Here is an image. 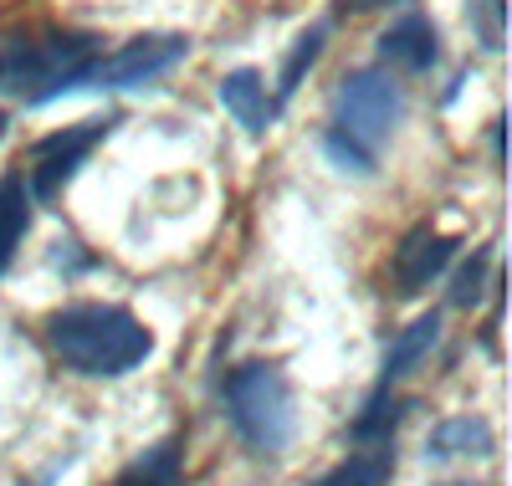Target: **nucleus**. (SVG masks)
I'll list each match as a JSON object with an SVG mask.
<instances>
[{
  "label": "nucleus",
  "mask_w": 512,
  "mask_h": 486,
  "mask_svg": "<svg viewBox=\"0 0 512 486\" xmlns=\"http://www.w3.org/2000/svg\"><path fill=\"white\" fill-rule=\"evenodd\" d=\"M47 343L72 374H88V379H118L154 353V333L128 307L113 302H72L62 313H52Z\"/></svg>",
  "instance_id": "obj_1"
},
{
  "label": "nucleus",
  "mask_w": 512,
  "mask_h": 486,
  "mask_svg": "<svg viewBox=\"0 0 512 486\" xmlns=\"http://www.w3.org/2000/svg\"><path fill=\"white\" fill-rule=\"evenodd\" d=\"M405 113V98H400V82L390 72H354L338 82L333 93V123L323 134V149L338 169H354V174H374V159L379 149L390 144L395 123Z\"/></svg>",
  "instance_id": "obj_2"
},
{
  "label": "nucleus",
  "mask_w": 512,
  "mask_h": 486,
  "mask_svg": "<svg viewBox=\"0 0 512 486\" xmlns=\"http://www.w3.org/2000/svg\"><path fill=\"white\" fill-rule=\"evenodd\" d=\"M226 415L236 435L251 451L282 456L297 435V410H292V384L272 364H241L226 379Z\"/></svg>",
  "instance_id": "obj_3"
},
{
  "label": "nucleus",
  "mask_w": 512,
  "mask_h": 486,
  "mask_svg": "<svg viewBox=\"0 0 512 486\" xmlns=\"http://www.w3.org/2000/svg\"><path fill=\"white\" fill-rule=\"evenodd\" d=\"M98 57L93 36H47V41H0V87L21 103H52L77 93V77Z\"/></svg>",
  "instance_id": "obj_4"
},
{
  "label": "nucleus",
  "mask_w": 512,
  "mask_h": 486,
  "mask_svg": "<svg viewBox=\"0 0 512 486\" xmlns=\"http://www.w3.org/2000/svg\"><path fill=\"white\" fill-rule=\"evenodd\" d=\"M190 52L185 36H134L123 41L113 57H93L82 67L77 87H98V93H118V87H144L154 77H164L169 67H180Z\"/></svg>",
  "instance_id": "obj_5"
},
{
  "label": "nucleus",
  "mask_w": 512,
  "mask_h": 486,
  "mask_svg": "<svg viewBox=\"0 0 512 486\" xmlns=\"http://www.w3.org/2000/svg\"><path fill=\"white\" fill-rule=\"evenodd\" d=\"M113 118H88V123H72V128H57V134H47L36 149H31V200L41 205H57L62 190L72 185V174L82 169V159H88L103 139H108Z\"/></svg>",
  "instance_id": "obj_6"
},
{
  "label": "nucleus",
  "mask_w": 512,
  "mask_h": 486,
  "mask_svg": "<svg viewBox=\"0 0 512 486\" xmlns=\"http://www.w3.org/2000/svg\"><path fill=\"white\" fill-rule=\"evenodd\" d=\"M451 256H456V241H451V236H441V231H431V226H415V231L400 241L395 261H390L395 297H420L425 287H431V282L451 267Z\"/></svg>",
  "instance_id": "obj_7"
},
{
  "label": "nucleus",
  "mask_w": 512,
  "mask_h": 486,
  "mask_svg": "<svg viewBox=\"0 0 512 486\" xmlns=\"http://www.w3.org/2000/svg\"><path fill=\"white\" fill-rule=\"evenodd\" d=\"M379 57L390 62V67H400V72H431L436 57H441V31H436V21L420 16V11L390 21V26L379 31Z\"/></svg>",
  "instance_id": "obj_8"
},
{
  "label": "nucleus",
  "mask_w": 512,
  "mask_h": 486,
  "mask_svg": "<svg viewBox=\"0 0 512 486\" xmlns=\"http://www.w3.org/2000/svg\"><path fill=\"white\" fill-rule=\"evenodd\" d=\"M221 103H226V113L246 128V134H267V128L277 123V113H282L267 98V82H262L256 67H236V72L221 77Z\"/></svg>",
  "instance_id": "obj_9"
},
{
  "label": "nucleus",
  "mask_w": 512,
  "mask_h": 486,
  "mask_svg": "<svg viewBox=\"0 0 512 486\" xmlns=\"http://www.w3.org/2000/svg\"><path fill=\"white\" fill-rule=\"evenodd\" d=\"M436 338H441V318H436V313H431V318H415L390 348H384V369H379V384H374V389L390 394V384H400V379L425 359V353L436 348Z\"/></svg>",
  "instance_id": "obj_10"
},
{
  "label": "nucleus",
  "mask_w": 512,
  "mask_h": 486,
  "mask_svg": "<svg viewBox=\"0 0 512 486\" xmlns=\"http://www.w3.org/2000/svg\"><path fill=\"white\" fill-rule=\"evenodd\" d=\"M26 231H31V185L21 174H6V180H0V277H6V267L16 261Z\"/></svg>",
  "instance_id": "obj_11"
},
{
  "label": "nucleus",
  "mask_w": 512,
  "mask_h": 486,
  "mask_svg": "<svg viewBox=\"0 0 512 486\" xmlns=\"http://www.w3.org/2000/svg\"><path fill=\"white\" fill-rule=\"evenodd\" d=\"M425 456L431 461H451V456H492V425L477 420V415H456V420H441L425 440Z\"/></svg>",
  "instance_id": "obj_12"
},
{
  "label": "nucleus",
  "mask_w": 512,
  "mask_h": 486,
  "mask_svg": "<svg viewBox=\"0 0 512 486\" xmlns=\"http://www.w3.org/2000/svg\"><path fill=\"white\" fill-rule=\"evenodd\" d=\"M390 471H395V451H390V440H379V446L349 456L344 466H333L313 486H384V481H390Z\"/></svg>",
  "instance_id": "obj_13"
},
{
  "label": "nucleus",
  "mask_w": 512,
  "mask_h": 486,
  "mask_svg": "<svg viewBox=\"0 0 512 486\" xmlns=\"http://www.w3.org/2000/svg\"><path fill=\"white\" fill-rule=\"evenodd\" d=\"M323 41H328V21H318V26H308L303 36H297V47H292V57H287V67H282V77H277V108L303 87V77H308V67L323 57Z\"/></svg>",
  "instance_id": "obj_14"
},
{
  "label": "nucleus",
  "mask_w": 512,
  "mask_h": 486,
  "mask_svg": "<svg viewBox=\"0 0 512 486\" xmlns=\"http://www.w3.org/2000/svg\"><path fill=\"white\" fill-rule=\"evenodd\" d=\"M113 486H180V446L164 440V446L144 451V461H134Z\"/></svg>",
  "instance_id": "obj_15"
},
{
  "label": "nucleus",
  "mask_w": 512,
  "mask_h": 486,
  "mask_svg": "<svg viewBox=\"0 0 512 486\" xmlns=\"http://www.w3.org/2000/svg\"><path fill=\"white\" fill-rule=\"evenodd\" d=\"M466 21L477 26V41L487 52H502V21H507L502 0H466Z\"/></svg>",
  "instance_id": "obj_16"
},
{
  "label": "nucleus",
  "mask_w": 512,
  "mask_h": 486,
  "mask_svg": "<svg viewBox=\"0 0 512 486\" xmlns=\"http://www.w3.org/2000/svg\"><path fill=\"white\" fill-rule=\"evenodd\" d=\"M487 261H492V246H482L466 267L456 272V282H451V302L456 307H472L477 297H482V277H487Z\"/></svg>",
  "instance_id": "obj_17"
},
{
  "label": "nucleus",
  "mask_w": 512,
  "mask_h": 486,
  "mask_svg": "<svg viewBox=\"0 0 512 486\" xmlns=\"http://www.w3.org/2000/svg\"><path fill=\"white\" fill-rule=\"evenodd\" d=\"M354 6H359V11H369V6H384V0H354Z\"/></svg>",
  "instance_id": "obj_18"
},
{
  "label": "nucleus",
  "mask_w": 512,
  "mask_h": 486,
  "mask_svg": "<svg viewBox=\"0 0 512 486\" xmlns=\"http://www.w3.org/2000/svg\"><path fill=\"white\" fill-rule=\"evenodd\" d=\"M0 139H6V113H0Z\"/></svg>",
  "instance_id": "obj_19"
}]
</instances>
